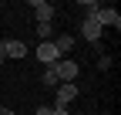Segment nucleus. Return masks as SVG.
<instances>
[{"label": "nucleus", "mask_w": 121, "mask_h": 115, "mask_svg": "<svg viewBox=\"0 0 121 115\" xmlns=\"http://www.w3.org/2000/svg\"><path fill=\"white\" fill-rule=\"evenodd\" d=\"M81 31H84V37H87V41H98V37H101V20H98V17H84Z\"/></svg>", "instance_id": "39448f33"}, {"label": "nucleus", "mask_w": 121, "mask_h": 115, "mask_svg": "<svg viewBox=\"0 0 121 115\" xmlns=\"http://www.w3.org/2000/svg\"><path fill=\"white\" fill-rule=\"evenodd\" d=\"M37 61H40V64H54V61H57V51H54V44H51V41L37 44Z\"/></svg>", "instance_id": "20e7f679"}, {"label": "nucleus", "mask_w": 121, "mask_h": 115, "mask_svg": "<svg viewBox=\"0 0 121 115\" xmlns=\"http://www.w3.org/2000/svg\"><path fill=\"white\" fill-rule=\"evenodd\" d=\"M0 61H4V41H0Z\"/></svg>", "instance_id": "4468645a"}, {"label": "nucleus", "mask_w": 121, "mask_h": 115, "mask_svg": "<svg viewBox=\"0 0 121 115\" xmlns=\"http://www.w3.org/2000/svg\"><path fill=\"white\" fill-rule=\"evenodd\" d=\"M51 68H54V75H57V81H60V85L78 78V61H71V58H57Z\"/></svg>", "instance_id": "f257e3e1"}, {"label": "nucleus", "mask_w": 121, "mask_h": 115, "mask_svg": "<svg viewBox=\"0 0 121 115\" xmlns=\"http://www.w3.org/2000/svg\"><path fill=\"white\" fill-rule=\"evenodd\" d=\"M24 54H27L24 41H4V58H24Z\"/></svg>", "instance_id": "0eeeda50"}, {"label": "nucleus", "mask_w": 121, "mask_h": 115, "mask_svg": "<svg viewBox=\"0 0 121 115\" xmlns=\"http://www.w3.org/2000/svg\"><path fill=\"white\" fill-rule=\"evenodd\" d=\"M40 81L47 85V88H57V85H60V81H57V75H54V68H47V71H44V75H40Z\"/></svg>", "instance_id": "1a4fd4ad"}, {"label": "nucleus", "mask_w": 121, "mask_h": 115, "mask_svg": "<svg viewBox=\"0 0 121 115\" xmlns=\"http://www.w3.org/2000/svg\"><path fill=\"white\" fill-rule=\"evenodd\" d=\"M94 17L101 20V27H104V24H111V27H121V17H118V10H114V7H104V10H98Z\"/></svg>", "instance_id": "423d86ee"}, {"label": "nucleus", "mask_w": 121, "mask_h": 115, "mask_svg": "<svg viewBox=\"0 0 121 115\" xmlns=\"http://www.w3.org/2000/svg\"><path fill=\"white\" fill-rule=\"evenodd\" d=\"M51 34H54L51 24H37V37H51Z\"/></svg>", "instance_id": "9d476101"}, {"label": "nucleus", "mask_w": 121, "mask_h": 115, "mask_svg": "<svg viewBox=\"0 0 121 115\" xmlns=\"http://www.w3.org/2000/svg\"><path fill=\"white\" fill-rule=\"evenodd\" d=\"M51 112H54V108H47V105H40V108H37V115H51Z\"/></svg>", "instance_id": "f8f14e48"}, {"label": "nucleus", "mask_w": 121, "mask_h": 115, "mask_svg": "<svg viewBox=\"0 0 121 115\" xmlns=\"http://www.w3.org/2000/svg\"><path fill=\"white\" fill-rule=\"evenodd\" d=\"M74 98H78V85H74V81L57 85V105H54V108H64L67 102H74Z\"/></svg>", "instance_id": "f03ea898"}, {"label": "nucleus", "mask_w": 121, "mask_h": 115, "mask_svg": "<svg viewBox=\"0 0 121 115\" xmlns=\"http://www.w3.org/2000/svg\"><path fill=\"white\" fill-rule=\"evenodd\" d=\"M34 14H37V24H51V17H54V4H47V0H34Z\"/></svg>", "instance_id": "7ed1b4c3"}, {"label": "nucleus", "mask_w": 121, "mask_h": 115, "mask_svg": "<svg viewBox=\"0 0 121 115\" xmlns=\"http://www.w3.org/2000/svg\"><path fill=\"white\" fill-rule=\"evenodd\" d=\"M0 115H17L13 108H7V105H0Z\"/></svg>", "instance_id": "9b49d317"}, {"label": "nucleus", "mask_w": 121, "mask_h": 115, "mask_svg": "<svg viewBox=\"0 0 121 115\" xmlns=\"http://www.w3.org/2000/svg\"><path fill=\"white\" fill-rule=\"evenodd\" d=\"M51 44H54V51H57V58H60V54H67V51L74 48V37H67V34H60L57 41H51Z\"/></svg>", "instance_id": "6e6552de"}, {"label": "nucleus", "mask_w": 121, "mask_h": 115, "mask_svg": "<svg viewBox=\"0 0 121 115\" xmlns=\"http://www.w3.org/2000/svg\"><path fill=\"white\" fill-rule=\"evenodd\" d=\"M51 115H71V112H67V108H54Z\"/></svg>", "instance_id": "ddd939ff"}]
</instances>
